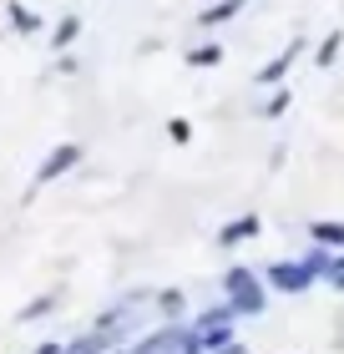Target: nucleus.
<instances>
[{"label": "nucleus", "mask_w": 344, "mask_h": 354, "mask_svg": "<svg viewBox=\"0 0 344 354\" xmlns=\"http://www.w3.org/2000/svg\"><path fill=\"white\" fill-rule=\"evenodd\" d=\"M76 162H81V147H76V142H66V147H56L51 157H46V167L36 172V183H56V177L66 172V167H76Z\"/></svg>", "instance_id": "obj_1"}, {"label": "nucleus", "mask_w": 344, "mask_h": 354, "mask_svg": "<svg viewBox=\"0 0 344 354\" xmlns=\"http://www.w3.org/2000/svg\"><path fill=\"white\" fill-rule=\"evenodd\" d=\"M10 26H15V30H41V15L26 10L21 0H10Z\"/></svg>", "instance_id": "obj_2"}, {"label": "nucleus", "mask_w": 344, "mask_h": 354, "mask_svg": "<svg viewBox=\"0 0 344 354\" xmlns=\"http://www.w3.org/2000/svg\"><path fill=\"white\" fill-rule=\"evenodd\" d=\"M238 6H243V0H218L212 10H203V15H198V26H218V21H228V15H233Z\"/></svg>", "instance_id": "obj_3"}, {"label": "nucleus", "mask_w": 344, "mask_h": 354, "mask_svg": "<svg viewBox=\"0 0 344 354\" xmlns=\"http://www.w3.org/2000/svg\"><path fill=\"white\" fill-rule=\"evenodd\" d=\"M253 228H258V223H253V218H243V223H238V228H228V233H223V243H233V238H248Z\"/></svg>", "instance_id": "obj_4"}, {"label": "nucleus", "mask_w": 344, "mask_h": 354, "mask_svg": "<svg viewBox=\"0 0 344 354\" xmlns=\"http://www.w3.org/2000/svg\"><path fill=\"white\" fill-rule=\"evenodd\" d=\"M102 349H107V339H87V344H76L71 354H102Z\"/></svg>", "instance_id": "obj_5"}, {"label": "nucleus", "mask_w": 344, "mask_h": 354, "mask_svg": "<svg viewBox=\"0 0 344 354\" xmlns=\"http://www.w3.org/2000/svg\"><path fill=\"white\" fill-rule=\"evenodd\" d=\"M212 61H218V51H212V46H208V51H192V66H212Z\"/></svg>", "instance_id": "obj_6"}, {"label": "nucleus", "mask_w": 344, "mask_h": 354, "mask_svg": "<svg viewBox=\"0 0 344 354\" xmlns=\"http://www.w3.org/2000/svg\"><path fill=\"white\" fill-rule=\"evenodd\" d=\"M76 30H81V26H76V21H66V26H61V30H56V46H66V41L76 36Z\"/></svg>", "instance_id": "obj_7"}]
</instances>
